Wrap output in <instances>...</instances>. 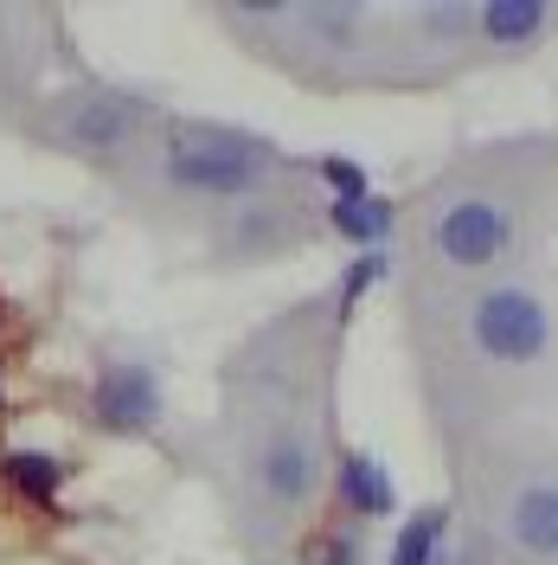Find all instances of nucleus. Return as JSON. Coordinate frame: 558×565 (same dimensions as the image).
<instances>
[{
	"label": "nucleus",
	"instance_id": "3",
	"mask_svg": "<svg viewBox=\"0 0 558 565\" xmlns=\"http://www.w3.org/2000/svg\"><path fill=\"white\" fill-rule=\"evenodd\" d=\"M39 141L84 154V161H116L129 148H148V104L109 84H77V90H52L39 109Z\"/></svg>",
	"mask_w": 558,
	"mask_h": 565
},
{
	"label": "nucleus",
	"instance_id": "10",
	"mask_svg": "<svg viewBox=\"0 0 558 565\" xmlns=\"http://www.w3.org/2000/svg\"><path fill=\"white\" fill-rule=\"evenodd\" d=\"M328 225H334L347 245L373 250L385 232H391V200H379V193H366V200H334V206H328Z\"/></svg>",
	"mask_w": 558,
	"mask_h": 565
},
{
	"label": "nucleus",
	"instance_id": "5",
	"mask_svg": "<svg viewBox=\"0 0 558 565\" xmlns=\"http://www.w3.org/2000/svg\"><path fill=\"white\" fill-rule=\"evenodd\" d=\"M482 565H558V469H526L482 508Z\"/></svg>",
	"mask_w": 558,
	"mask_h": 565
},
{
	"label": "nucleus",
	"instance_id": "9",
	"mask_svg": "<svg viewBox=\"0 0 558 565\" xmlns=\"http://www.w3.org/2000/svg\"><path fill=\"white\" fill-rule=\"evenodd\" d=\"M341 501H347L353 514H366V521H379V514L398 508V494L385 482L379 457H366V450H347V457H341Z\"/></svg>",
	"mask_w": 558,
	"mask_h": 565
},
{
	"label": "nucleus",
	"instance_id": "1",
	"mask_svg": "<svg viewBox=\"0 0 558 565\" xmlns=\"http://www.w3.org/2000/svg\"><path fill=\"white\" fill-rule=\"evenodd\" d=\"M148 148H154L161 180L186 200H238L245 206L289 168L264 136L232 129V122H200V116L161 122V136H148Z\"/></svg>",
	"mask_w": 558,
	"mask_h": 565
},
{
	"label": "nucleus",
	"instance_id": "13",
	"mask_svg": "<svg viewBox=\"0 0 558 565\" xmlns=\"http://www.w3.org/2000/svg\"><path fill=\"white\" fill-rule=\"evenodd\" d=\"M385 270V257L379 250H366V257H360V264H353L347 277H341V316H347L353 302H360V296H366V289H373V277H379Z\"/></svg>",
	"mask_w": 558,
	"mask_h": 565
},
{
	"label": "nucleus",
	"instance_id": "8",
	"mask_svg": "<svg viewBox=\"0 0 558 565\" xmlns=\"http://www.w3.org/2000/svg\"><path fill=\"white\" fill-rule=\"evenodd\" d=\"M302 238V212H289L282 200H245L238 218L225 225V250H238V257H282V250H296Z\"/></svg>",
	"mask_w": 558,
	"mask_h": 565
},
{
	"label": "nucleus",
	"instance_id": "4",
	"mask_svg": "<svg viewBox=\"0 0 558 565\" xmlns=\"http://www.w3.org/2000/svg\"><path fill=\"white\" fill-rule=\"evenodd\" d=\"M521 238H526V206L507 186H462L430 218V250L450 270H469V277L507 264L521 250Z\"/></svg>",
	"mask_w": 558,
	"mask_h": 565
},
{
	"label": "nucleus",
	"instance_id": "11",
	"mask_svg": "<svg viewBox=\"0 0 558 565\" xmlns=\"http://www.w3.org/2000/svg\"><path fill=\"white\" fill-rule=\"evenodd\" d=\"M0 469H7V482L26 494V501H52V494H58V482H65V469L45 457V450H13Z\"/></svg>",
	"mask_w": 558,
	"mask_h": 565
},
{
	"label": "nucleus",
	"instance_id": "6",
	"mask_svg": "<svg viewBox=\"0 0 558 565\" xmlns=\"http://www.w3.org/2000/svg\"><path fill=\"white\" fill-rule=\"evenodd\" d=\"M161 405H168L161 373L141 366V360H109L104 373H97V392H90L97 424L116 430V437H136V430H148V424H161Z\"/></svg>",
	"mask_w": 558,
	"mask_h": 565
},
{
	"label": "nucleus",
	"instance_id": "7",
	"mask_svg": "<svg viewBox=\"0 0 558 565\" xmlns=\"http://www.w3.org/2000/svg\"><path fill=\"white\" fill-rule=\"evenodd\" d=\"M469 26H475V45L489 58H526L558 26V7H546V0H489V7H469Z\"/></svg>",
	"mask_w": 558,
	"mask_h": 565
},
{
	"label": "nucleus",
	"instance_id": "2",
	"mask_svg": "<svg viewBox=\"0 0 558 565\" xmlns=\"http://www.w3.org/2000/svg\"><path fill=\"white\" fill-rule=\"evenodd\" d=\"M558 341L552 302L533 282H489L475 296H462V348L475 373H533L546 366Z\"/></svg>",
	"mask_w": 558,
	"mask_h": 565
},
{
	"label": "nucleus",
	"instance_id": "12",
	"mask_svg": "<svg viewBox=\"0 0 558 565\" xmlns=\"http://www.w3.org/2000/svg\"><path fill=\"white\" fill-rule=\"evenodd\" d=\"M321 180L334 186V200H366L373 186H366V168H353V161H321Z\"/></svg>",
	"mask_w": 558,
	"mask_h": 565
}]
</instances>
